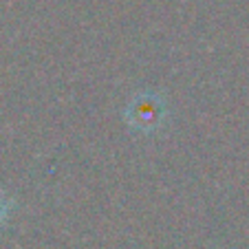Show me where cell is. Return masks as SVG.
Here are the masks:
<instances>
[{"instance_id": "obj_1", "label": "cell", "mask_w": 249, "mask_h": 249, "mask_svg": "<svg viewBox=\"0 0 249 249\" xmlns=\"http://www.w3.org/2000/svg\"><path fill=\"white\" fill-rule=\"evenodd\" d=\"M170 117L168 99L159 90H139L124 108V122L137 135H155Z\"/></svg>"}, {"instance_id": "obj_2", "label": "cell", "mask_w": 249, "mask_h": 249, "mask_svg": "<svg viewBox=\"0 0 249 249\" xmlns=\"http://www.w3.org/2000/svg\"><path fill=\"white\" fill-rule=\"evenodd\" d=\"M11 207H14V201H11L7 194H2L0 192V227L7 223V218H9V212H11Z\"/></svg>"}]
</instances>
